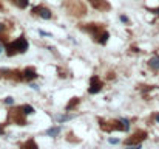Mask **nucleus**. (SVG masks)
<instances>
[{
  "label": "nucleus",
  "mask_w": 159,
  "mask_h": 149,
  "mask_svg": "<svg viewBox=\"0 0 159 149\" xmlns=\"http://www.w3.org/2000/svg\"><path fill=\"white\" fill-rule=\"evenodd\" d=\"M121 121H122L124 127H125V131H128V129H130V121H128L127 118H121Z\"/></svg>",
  "instance_id": "nucleus-17"
},
{
  "label": "nucleus",
  "mask_w": 159,
  "mask_h": 149,
  "mask_svg": "<svg viewBox=\"0 0 159 149\" xmlns=\"http://www.w3.org/2000/svg\"><path fill=\"white\" fill-rule=\"evenodd\" d=\"M71 118H73V115H60V117H57V121L59 123H65V121L71 120Z\"/></svg>",
  "instance_id": "nucleus-15"
},
{
  "label": "nucleus",
  "mask_w": 159,
  "mask_h": 149,
  "mask_svg": "<svg viewBox=\"0 0 159 149\" xmlns=\"http://www.w3.org/2000/svg\"><path fill=\"white\" fill-rule=\"evenodd\" d=\"M80 28L84 31H87V33H90L98 44L105 45L108 42L110 33L105 30V26H103L102 23H85V25H82Z\"/></svg>",
  "instance_id": "nucleus-1"
},
{
  "label": "nucleus",
  "mask_w": 159,
  "mask_h": 149,
  "mask_svg": "<svg viewBox=\"0 0 159 149\" xmlns=\"http://www.w3.org/2000/svg\"><path fill=\"white\" fill-rule=\"evenodd\" d=\"M36 78H37V73H36V70H34L33 67H28V69H25V70L22 72V81L30 83V81L36 79Z\"/></svg>",
  "instance_id": "nucleus-8"
},
{
  "label": "nucleus",
  "mask_w": 159,
  "mask_h": 149,
  "mask_svg": "<svg viewBox=\"0 0 159 149\" xmlns=\"http://www.w3.org/2000/svg\"><path fill=\"white\" fill-rule=\"evenodd\" d=\"M2 50H5V45H3V44L0 45V53H2Z\"/></svg>",
  "instance_id": "nucleus-24"
},
{
  "label": "nucleus",
  "mask_w": 159,
  "mask_h": 149,
  "mask_svg": "<svg viewBox=\"0 0 159 149\" xmlns=\"http://www.w3.org/2000/svg\"><path fill=\"white\" fill-rule=\"evenodd\" d=\"M3 31H5V23L0 22V36H5V34H3Z\"/></svg>",
  "instance_id": "nucleus-20"
},
{
  "label": "nucleus",
  "mask_w": 159,
  "mask_h": 149,
  "mask_svg": "<svg viewBox=\"0 0 159 149\" xmlns=\"http://www.w3.org/2000/svg\"><path fill=\"white\" fill-rule=\"evenodd\" d=\"M119 19H121V22H122V23H127V25H130V19H128L125 14H121V16H119Z\"/></svg>",
  "instance_id": "nucleus-16"
},
{
  "label": "nucleus",
  "mask_w": 159,
  "mask_h": 149,
  "mask_svg": "<svg viewBox=\"0 0 159 149\" xmlns=\"http://www.w3.org/2000/svg\"><path fill=\"white\" fill-rule=\"evenodd\" d=\"M12 3H14L17 8H20V9H25L26 6L30 5V0H11Z\"/></svg>",
  "instance_id": "nucleus-10"
},
{
  "label": "nucleus",
  "mask_w": 159,
  "mask_h": 149,
  "mask_svg": "<svg viewBox=\"0 0 159 149\" xmlns=\"http://www.w3.org/2000/svg\"><path fill=\"white\" fill-rule=\"evenodd\" d=\"M155 120H156V123H159V113L155 115Z\"/></svg>",
  "instance_id": "nucleus-22"
},
{
  "label": "nucleus",
  "mask_w": 159,
  "mask_h": 149,
  "mask_svg": "<svg viewBox=\"0 0 159 149\" xmlns=\"http://www.w3.org/2000/svg\"><path fill=\"white\" fill-rule=\"evenodd\" d=\"M8 120H9V121H14V123L19 124V126L28 124V121H26V115L22 112V109H20V107L11 109V110L8 112Z\"/></svg>",
  "instance_id": "nucleus-3"
},
{
  "label": "nucleus",
  "mask_w": 159,
  "mask_h": 149,
  "mask_svg": "<svg viewBox=\"0 0 159 149\" xmlns=\"http://www.w3.org/2000/svg\"><path fill=\"white\" fill-rule=\"evenodd\" d=\"M88 3L98 11H110L111 9V6H110L107 0H88Z\"/></svg>",
  "instance_id": "nucleus-7"
},
{
  "label": "nucleus",
  "mask_w": 159,
  "mask_h": 149,
  "mask_svg": "<svg viewBox=\"0 0 159 149\" xmlns=\"http://www.w3.org/2000/svg\"><path fill=\"white\" fill-rule=\"evenodd\" d=\"M22 149H39L37 145H36V141L34 140H28L25 145H22Z\"/></svg>",
  "instance_id": "nucleus-14"
},
{
  "label": "nucleus",
  "mask_w": 159,
  "mask_h": 149,
  "mask_svg": "<svg viewBox=\"0 0 159 149\" xmlns=\"http://www.w3.org/2000/svg\"><path fill=\"white\" fill-rule=\"evenodd\" d=\"M28 40H26L25 36H20L17 37L14 42H6L5 44V51L8 56H16V55H22V53L28 51Z\"/></svg>",
  "instance_id": "nucleus-2"
},
{
  "label": "nucleus",
  "mask_w": 159,
  "mask_h": 149,
  "mask_svg": "<svg viewBox=\"0 0 159 149\" xmlns=\"http://www.w3.org/2000/svg\"><path fill=\"white\" fill-rule=\"evenodd\" d=\"M5 104H8V106H12V104H14V98H12V96H8V98H5Z\"/></svg>",
  "instance_id": "nucleus-18"
},
{
  "label": "nucleus",
  "mask_w": 159,
  "mask_h": 149,
  "mask_svg": "<svg viewBox=\"0 0 159 149\" xmlns=\"http://www.w3.org/2000/svg\"><path fill=\"white\" fill-rule=\"evenodd\" d=\"M148 67L153 72H159V55H155L148 59Z\"/></svg>",
  "instance_id": "nucleus-9"
},
{
  "label": "nucleus",
  "mask_w": 159,
  "mask_h": 149,
  "mask_svg": "<svg viewBox=\"0 0 159 149\" xmlns=\"http://www.w3.org/2000/svg\"><path fill=\"white\" fill-rule=\"evenodd\" d=\"M102 81L100 78L98 76V74H93L91 78H90V87H88V93H91V95H96V93H99L102 90Z\"/></svg>",
  "instance_id": "nucleus-5"
},
{
  "label": "nucleus",
  "mask_w": 159,
  "mask_h": 149,
  "mask_svg": "<svg viewBox=\"0 0 159 149\" xmlns=\"http://www.w3.org/2000/svg\"><path fill=\"white\" fill-rule=\"evenodd\" d=\"M147 138V132L145 131H137L133 135H130V138L125 140V146H131V145H141V141H144Z\"/></svg>",
  "instance_id": "nucleus-4"
},
{
  "label": "nucleus",
  "mask_w": 159,
  "mask_h": 149,
  "mask_svg": "<svg viewBox=\"0 0 159 149\" xmlns=\"http://www.w3.org/2000/svg\"><path fill=\"white\" fill-rule=\"evenodd\" d=\"M33 14H34V16L42 17V19H45V20H50V19L53 17V12H51V9H48L46 6H42V5L34 6V8H33Z\"/></svg>",
  "instance_id": "nucleus-6"
},
{
  "label": "nucleus",
  "mask_w": 159,
  "mask_h": 149,
  "mask_svg": "<svg viewBox=\"0 0 159 149\" xmlns=\"http://www.w3.org/2000/svg\"><path fill=\"white\" fill-rule=\"evenodd\" d=\"M108 141L111 145H117V143H119V140H117V138H108Z\"/></svg>",
  "instance_id": "nucleus-21"
},
{
  "label": "nucleus",
  "mask_w": 159,
  "mask_h": 149,
  "mask_svg": "<svg viewBox=\"0 0 159 149\" xmlns=\"http://www.w3.org/2000/svg\"><path fill=\"white\" fill-rule=\"evenodd\" d=\"M142 146L141 145H131V146H127V149H141Z\"/></svg>",
  "instance_id": "nucleus-19"
},
{
  "label": "nucleus",
  "mask_w": 159,
  "mask_h": 149,
  "mask_svg": "<svg viewBox=\"0 0 159 149\" xmlns=\"http://www.w3.org/2000/svg\"><path fill=\"white\" fill-rule=\"evenodd\" d=\"M79 103H80V99H79V98H71V101H70V103L66 104V107H65V110H66V112H70V110H73L74 107H76V106L79 104Z\"/></svg>",
  "instance_id": "nucleus-11"
},
{
  "label": "nucleus",
  "mask_w": 159,
  "mask_h": 149,
  "mask_svg": "<svg viewBox=\"0 0 159 149\" xmlns=\"http://www.w3.org/2000/svg\"><path fill=\"white\" fill-rule=\"evenodd\" d=\"M60 131H62V129L57 126V127H50V129H48L45 134H46V135H50V137H57V135L60 134Z\"/></svg>",
  "instance_id": "nucleus-12"
},
{
  "label": "nucleus",
  "mask_w": 159,
  "mask_h": 149,
  "mask_svg": "<svg viewBox=\"0 0 159 149\" xmlns=\"http://www.w3.org/2000/svg\"><path fill=\"white\" fill-rule=\"evenodd\" d=\"M20 109H22V112L25 115H33L34 113V107L30 106V104H23V106H20Z\"/></svg>",
  "instance_id": "nucleus-13"
},
{
  "label": "nucleus",
  "mask_w": 159,
  "mask_h": 149,
  "mask_svg": "<svg viewBox=\"0 0 159 149\" xmlns=\"http://www.w3.org/2000/svg\"><path fill=\"white\" fill-rule=\"evenodd\" d=\"M3 134H5V131H3V127L0 126V135H3Z\"/></svg>",
  "instance_id": "nucleus-23"
}]
</instances>
